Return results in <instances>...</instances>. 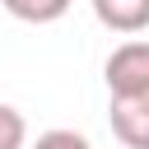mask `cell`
I'll return each mask as SVG.
<instances>
[{"mask_svg": "<svg viewBox=\"0 0 149 149\" xmlns=\"http://www.w3.org/2000/svg\"><path fill=\"white\" fill-rule=\"evenodd\" d=\"M28 144V121L19 107L0 102V149H23Z\"/></svg>", "mask_w": 149, "mask_h": 149, "instance_id": "5b68a950", "label": "cell"}, {"mask_svg": "<svg viewBox=\"0 0 149 149\" xmlns=\"http://www.w3.org/2000/svg\"><path fill=\"white\" fill-rule=\"evenodd\" d=\"M33 149H93V144H88V135H79V130H47V135H37Z\"/></svg>", "mask_w": 149, "mask_h": 149, "instance_id": "8992f818", "label": "cell"}, {"mask_svg": "<svg viewBox=\"0 0 149 149\" xmlns=\"http://www.w3.org/2000/svg\"><path fill=\"white\" fill-rule=\"evenodd\" d=\"M88 5L107 33H144L149 28V0H88Z\"/></svg>", "mask_w": 149, "mask_h": 149, "instance_id": "3957f363", "label": "cell"}, {"mask_svg": "<svg viewBox=\"0 0 149 149\" xmlns=\"http://www.w3.org/2000/svg\"><path fill=\"white\" fill-rule=\"evenodd\" d=\"M14 19H23V23H56L65 9H70V0H0Z\"/></svg>", "mask_w": 149, "mask_h": 149, "instance_id": "277c9868", "label": "cell"}, {"mask_svg": "<svg viewBox=\"0 0 149 149\" xmlns=\"http://www.w3.org/2000/svg\"><path fill=\"white\" fill-rule=\"evenodd\" d=\"M102 79H107V93L112 98H130V93H149V42L144 37H130L121 42L107 65H102Z\"/></svg>", "mask_w": 149, "mask_h": 149, "instance_id": "6da1fadb", "label": "cell"}, {"mask_svg": "<svg viewBox=\"0 0 149 149\" xmlns=\"http://www.w3.org/2000/svg\"><path fill=\"white\" fill-rule=\"evenodd\" d=\"M107 121H112V135L126 149H149V93L112 98L107 102Z\"/></svg>", "mask_w": 149, "mask_h": 149, "instance_id": "7a4b0ae2", "label": "cell"}]
</instances>
